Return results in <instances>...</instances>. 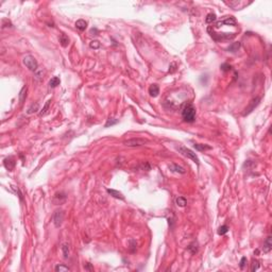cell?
<instances>
[{
  "label": "cell",
  "mask_w": 272,
  "mask_h": 272,
  "mask_svg": "<svg viewBox=\"0 0 272 272\" xmlns=\"http://www.w3.org/2000/svg\"><path fill=\"white\" fill-rule=\"evenodd\" d=\"M182 118L186 122H193L196 120V108L191 103H187L182 110Z\"/></svg>",
  "instance_id": "obj_1"
},
{
  "label": "cell",
  "mask_w": 272,
  "mask_h": 272,
  "mask_svg": "<svg viewBox=\"0 0 272 272\" xmlns=\"http://www.w3.org/2000/svg\"><path fill=\"white\" fill-rule=\"evenodd\" d=\"M23 63L27 68L29 69V70H31V71H33V72H35L36 70L38 69V63H37L36 59L33 55L28 54V55L23 56Z\"/></svg>",
  "instance_id": "obj_2"
},
{
  "label": "cell",
  "mask_w": 272,
  "mask_h": 272,
  "mask_svg": "<svg viewBox=\"0 0 272 272\" xmlns=\"http://www.w3.org/2000/svg\"><path fill=\"white\" fill-rule=\"evenodd\" d=\"M146 144H148V139L141 137L130 138L128 140L123 141V145L127 146V147H140V146H144Z\"/></svg>",
  "instance_id": "obj_3"
},
{
  "label": "cell",
  "mask_w": 272,
  "mask_h": 272,
  "mask_svg": "<svg viewBox=\"0 0 272 272\" xmlns=\"http://www.w3.org/2000/svg\"><path fill=\"white\" fill-rule=\"evenodd\" d=\"M177 150H179V152H180L181 154H183L184 156H186V158H190L191 161H193L197 165L200 164V162H199V158H198L197 154L195 153L193 151L190 150V149H188V148H186V147H179V148H177Z\"/></svg>",
  "instance_id": "obj_4"
},
{
  "label": "cell",
  "mask_w": 272,
  "mask_h": 272,
  "mask_svg": "<svg viewBox=\"0 0 272 272\" xmlns=\"http://www.w3.org/2000/svg\"><path fill=\"white\" fill-rule=\"evenodd\" d=\"M64 217H65V214H64V210H54V213L52 215V221L56 227H60V226L62 225L63 221H64Z\"/></svg>",
  "instance_id": "obj_5"
},
{
  "label": "cell",
  "mask_w": 272,
  "mask_h": 272,
  "mask_svg": "<svg viewBox=\"0 0 272 272\" xmlns=\"http://www.w3.org/2000/svg\"><path fill=\"white\" fill-rule=\"evenodd\" d=\"M224 3L226 5L231 7L234 10H243V8L247 7L248 4H250L251 2H247V1H237V0H233V1H224Z\"/></svg>",
  "instance_id": "obj_6"
},
{
  "label": "cell",
  "mask_w": 272,
  "mask_h": 272,
  "mask_svg": "<svg viewBox=\"0 0 272 272\" xmlns=\"http://www.w3.org/2000/svg\"><path fill=\"white\" fill-rule=\"evenodd\" d=\"M259 101H260V98H259V97H256V98L253 99L252 101L250 102V104L246 108L245 112H243V116H247V115H249L250 113H252V112L254 111V108L259 104Z\"/></svg>",
  "instance_id": "obj_7"
},
{
  "label": "cell",
  "mask_w": 272,
  "mask_h": 272,
  "mask_svg": "<svg viewBox=\"0 0 272 272\" xmlns=\"http://www.w3.org/2000/svg\"><path fill=\"white\" fill-rule=\"evenodd\" d=\"M66 198L67 197H66V195L63 191L56 193L54 195V197H53V203L55 204V205H61V204H63L66 201Z\"/></svg>",
  "instance_id": "obj_8"
},
{
  "label": "cell",
  "mask_w": 272,
  "mask_h": 272,
  "mask_svg": "<svg viewBox=\"0 0 272 272\" xmlns=\"http://www.w3.org/2000/svg\"><path fill=\"white\" fill-rule=\"evenodd\" d=\"M3 164H4V167L7 168L8 170L12 171L14 169V167H15V158H13V156H9V158H7L5 160L3 161Z\"/></svg>",
  "instance_id": "obj_9"
},
{
  "label": "cell",
  "mask_w": 272,
  "mask_h": 272,
  "mask_svg": "<svg viewBox=\"0 0 272 272\" xmlns=\"http://www.w3.org/2000/svg\"><path fill=\"white\" fill-rule=\"evenodd\" d=\"M272 249V238L271 236H268L266 238V240L264 241V248H262V251L264 253H269Z\"/></svg>",
  "instance_id": "obj_10"
},
{
  "label": "cell",
  "mask_w": 272,
  "mask_h": 272,
  "mask_svg": "<svg viewBox=\"0 0 272 272\" xmlns=\"http://www.w3.org/2000/svg\"><path fill=\"white\" fill-rule=\"evenodd\" d=\"M169 169H170L172 172H177V173H180V174H184L186 172V170H185L182 166H179V165H177V164L169 165Z\"/></svg>",
  "instance_id": "obj_11"
},
{
  "label": "cell",
  "mask_w": 272,
  "mask_h": 272,
  "mask_svg": "<svg viewBox=\"0 0 272 272\" xmlns=\"http://www.w3.org/2000/svg\"><path fill=\"white\" fill-rule=\"evenodd\" d=\"M149 94H150V96L153 97V98L158 97V94H160V87H158V84H152V85H150V87H149Z\"/></svg>",
  "instance_id": "obj_12"
},
{
  "label": "cell",
  "mask_w": 272,
  "mask_h": 272,
  "mask_svg": "<svg viewBox=\"0 0 272 272\" xmlns=\"http://www.w3.org/2000/svg\"><path fill=\"white\" fill-rule=\"evenodd\" d=\"M106 191H108L110 195H111L112 197L116 198V199H119V200H125V197H123V195H122L121 193H119L118 190H115V189H110V188H108L106 189Z\"/></svg>",
  "instance_id": "obj_13"
},
{
  "label": "cell",
  "mask_w": 272,
  "mask_h": 272,
  "mask_svg": "<svg viewBox=\"0 0 272 272\" xmlns=\"http://www.w3.org/2000/svg\"><path fill=\"white\" fill-rule=\"evenodd\" d=\"M75 28L78 30H80V31H84V30L87 28V23H86L84 19H79L75 21Z\"/></svg>",
  "instance_id": "obj_14"
},
{
  "label": "cell",
  "mask_w": 272,
  "mask_h": 272,
  "mask_svg": "<svg viewBox=\"0 0 272 272\" xmlns=\"http://www.w3.org/2000/svg\"><path fill=\"white\" fill-rule=\"evenodd\" d=\"M187 250L189 251L191 254H196V253H198V251H199V245H198L197 241H193V243H190L189 246L187 247Z\"/></svg>",
  "instance_id": "obj_15"
},
{
  "label": "cell",
  "mask_w": 272,
  "mask_h": 272,
  "mask_svg": "<svg viewBox=\"0 0 272 272\" xmlns=\"http://www.w3.org/2000/svg\"><path fill=\"white\" fill-rule=\"evenodd\" d=\"M38 110H40V105H38V103H37V102L32 103V104L29 106V108L27 110V114L31 115V114H34V113H37Z\"/></svg>",
  "instance_id": "obj_16"
},
{
  "label": "cell",
  "mask_w": 272,
  "mask_h": 272,
  "mask_svg": "<svg viewBox=\"0 0 272 272\" xmlns=\"http://www.w3.org/2000/svg\"><path fill=\"white\" fill-rule=\"evenodd\" d=\"M27 90H28V87H27V85H26V86H23V88H21V90L19 92L18 98H19V102L21 104L25 102V100H26V98H27Z\"/></svg>",
  "instance_id": "obj_17"
},
{
  "label": "cell",
  "mask_w": 272,
  "mask_h": 272,
  "mask_svg": "<svg viewBox=\"0 0 272 272\" xmlns=\"http://www.w3.org/2000/svg\"><path fill=\"white\" fill-rule=\"evenodd\" d=\"M60 43H61V45H62L63 47H67L69 44V38L68 36L66 35L65 33H61V35H60Z\"/></svg>",
  "instance_id": "obj_18"
},
{
  "label": "cell",
  "mask_w": 272,
  "mask_h": 272,
  "mask_svg": "<svg viewBox=\"0 0 272 272\" xmlns=\"http://www.w3.org/2000/svg\"><path fill=\"white\" fill-rule=\"evenodd\" d=\"M195 149L198 151H206V150H210L212 147L208 146V145H204V144H195L193 145Z\"/></svg>",
  "instance_id": "obj_19"
},
{
  "label": "cell",
  "mask_w": 272,
  "mask_h": 272,
  "mask_svg": "<svg viewBox=\"0 0 272 272\" xmlns=\"http://www.w3.org/2000/svg\"><path fill=\"white\" fill-rule=\"evenodd\" d=\"M44 75H45L44 69L43 68H38L35 72H34V75H35L34 78H35L37 81H42V80H43V78H44Z\"/></svg>",
  "instance_id": "obj_20"
},
{
  "label": "cell",
  "mask_w": 272,
  "mask_h": 272,
  "mask_svg": "<svg viewBox=\"0 0 272 272\" xmlns=\"http://www.w3.org/2000/svg\"><path fill=\"white\" fill-rule=\"evenodd\" d=\"M60 83H61V80H60L59 77H53L52 79L49 81V86L51 88H54L58 85H60Z\"/></svg>",
  "instance_id": "obj_21"
},
{
  "label": "cell",
  "mask_w": 272,
  "mask_h": 272,
  "mask_svg": "<svg viewBox=\"0 0 272 272\" xmlns=\"http://www.w3.org/2000/svg\"><path fill=\"white\" fill-rule=\"evenodd\" d=\"M175 203H177V206L185 207L187 205V200L184 197H177V199H175Z\"/></svg>",
  "instance_id": "obj_22"
},
{
  "label": "cell",
  "mask_w": 272,
  "mask_h": 272,
  "mask_svg": "<svg viewBox=\"0 0 272 272\" xmlns=\"http://www.w3.org/2000/svg\"><path fill=\"white\" fill-rule=\"evenodd\" d=\"M216 19H217L216 14L210 13V14H207L206 18H205V23H212V25H213V23H215V21H216Z\"/></svg>",
  "instance_id": "obj_23"
},
{
  "label": "cell",
  "mask_w": 272,
  "mask_h": 272,
  "mask_svg": "<svg viewBox=\"0 0 272 272\" xmlns=\"http://www.w3.org/2000/svg\"><path fill=\"white\" fill-rule=\"evenodd\" d=\"M239 47H240V43H233L232 45H230L227 50L231 51V52H236V51H238Z\"/></svg>",
  "instance_id": "obj_24"
},
{
  "label": "cell",
  "mask_w": 272,
  "mask_h": 272,
  "mask_svg": "<svg viewBox=\"0 0 272 272\" xmlns=\"http://www.w3.org/2000/svg\"><path fill=\"white\" fill-rule=\"evenodd\" d=\"M259 262L257 260V259H253L252 260V264H251V271L252 272H255L257 271L259 269Z\"/></svg>",
  "instance_id": "obj_25"
},
{
  "label": "cell",
  "mask_w": 272,
  "mask_h": 272,
  "mask_svg": "<svg viewBox=\"0 0 272 272\" xmlns=\"http://www.w3.org/2000/svg\"><path fill=\"white\" fill-rule=\"evenodd\" d=\"M54 270H55L56 272H62V271H68V270H70L69 269V267H67V266L65 265H56L55 268H54Z\"/></svg>",
  "instance_id": "obj_26"
},
{
  "label": "cell",
  "mask_w": 272,
  "mask_h": 272,
  "mask_svg": "<svg viewBox=\"0 0 272 272\" xmlns=\"http://www.w3.org/2000/svg\"><path fill=\"white\" fill-rule=\"evenodd\" d=\"M62 251H63V254H64V257L65 258H68L69 256V246L67 245V243H64L62 246Z\"/></svg>",
  "instance_id": "obj_27"
},
{
  "label": "cell",
  "mask_w": 272,
  "mask_h": 272,
  "mask_svg": "<svg viewBox=\"0 0 272 272\" xmlns=\"http://www.w3.org/2000/svg\"><path fill=\"white\" fill-rule=\"evenodd\" d=\"M227 232H229V226L225 225V224H224V225H221L219 229H218V234H219V235H224V234H226Z\"/></svg>",
  "instance_id": "obj_28"
},
{
  "label": "cell",
  "mask_w": 272,
  "mask_h": 272,
  "mask_svg": "<svg viewBox=\"0 0 272 272\" xmlns=\"http://www.w3.org/2000/svg\"><path fill=\"white\" fill-rule=\"evenodd\" d=\"M116 123H118V120L117 119H114V118H108V121H106V123H105V128H108V127H111V125H116Z\"/></svg>",
  "instance_id": "obj_29"
},
{
  "label": "cell",
  "mask_w": 272,
  "mask_h": 272,
  "mask_svg": "<svg viewBox=\"0 0 272 272\" xmlns=\"http://www.w3.org/2000/svg\"><path fill=\"white\" fill-rule=\"evenodd\" d=\"M50 103H51V100H48V101L46 102V104H45V106L43 108V110H42V112L40 113V116H44V115H46L47 111H48V108H49V105Z\"/></svg>",
  "instance_id": "obj_30"
},
{
  "label": "cell",
  "mask_w": 272,
  "mask_h": 272,
  "mask_svg": "<svg viewBox=\"0 0 272 272\" xmlns=\"http://www.w3.org/2000/svg\"><path fill=\"white\" fill-rule=\"evenodd\" d=\"M100 46H101V44L99 43L98 40H92V42L89 43V47H90L92 49H98V48H100Z\"/></svg>",
  "instance_id": "obj_31"
},
{
  "label": "cell",
  "mask_w": 272,
  "mask_h": 272,
  "mask_svg": "<svg viewBox=\"0 0 272 272\" xmlns=\"http://www.w3.org/2000/svg\"><path fill=\"white\" fill-rule=\"evenodd\" d=\"M247 262H248V259H247V257H243V258L240 259V262H239V267L240 269H245V267H246Z\"/></svg>",
  "instance_id": "obj_32"
},
{
  "label": "cell",
  "mask_w": 272,
  "mask_h": 272,
  "mask_svg": "<svg viewBox=\"0 0 272 272\" xmlns=\"http://www.w3.org/2000/svg\"><path fill=\"white\" fill-rule=\"evenodd\" d=\"M220 68H221V70H223V71H230V70H231V65L224 63V64H222V65L220 66Z\"/></svg>",
  "instance_id": "obj_33"
},
{
  "label": "cell",
  "mask_w": 272,
  "mask_h": 272,
  "mask_svg": "<svg viewBox=\"0 0 272 272\" xmlns=\"http://www.w3.org/2000/svg\"><path fill=\"white\" fill-rule=\"evenodd\" d=\"M175 70H177V65H175V63H172L170 65V67H169V72H170V73H173Z\"/></svg>",
  "instance_id": "obj_34"
},
{
  "label": "cell",
  "mask_w": 272,
  "mask_h": 272,
  "mask_svg": "<svg viewBox=\"0 0 272 272\" xmlns=\"http://www.w3.org/2000/svg\"><path fill=\"white\" fill-rule=\"evenodd\" d=\"M84 268H85V270H89V271L94 270V268H92V266H90V264H86V265L84 266Z\"/></svg>",
  "instance_id": "obj_35"
}]
</instances>
